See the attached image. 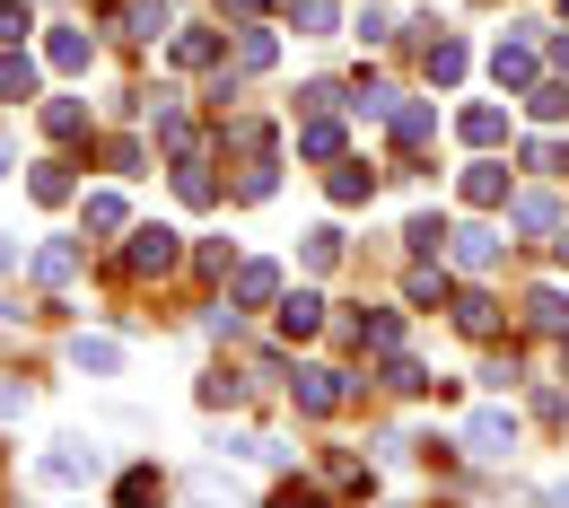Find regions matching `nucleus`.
Masks as SVG:
<instances>
[{
  "label": "nucleus",
  "mask_w": 569,
  "mask_h": 508,
  "mask_svg": "<svg viewBox=\"0 0 569 508\" xmlns=\"http://www.w3.org/2000/svg\"><path fill=\"white\" fill-rule=\"evenodd\" d=\"M36 474H44L53 491H88V482L106 474V447H97V438H79V430H62V438H44Z\"/></svg>",
  "instance_id": "f257e3e1"
},
{
  "label": "nucleus",
  "mask_w": 569,
  "mask_h": 508,
  "mask_svg": "<svg viewBox=\"0 0 569 508\" xmlns=\"http://www.w3.org/2000/svg\"><path fill=\"white\" fill-rule=\"evenodd\" d=\"M176 263H184V237H176V228H158V219H149V228L123 237V272H132V281H167Z\"/></svg>",
  "instance_id": "f03ea898"
},
{
  "label": "nucleus",
  "mask_w": 569,
  "mask_h": 508,
  "mask_svg": "<svg viewBox=\"0 0 569 508\" xmlns=\"http://www.w3.org/2000/svg\"><path fill=\"white\" fill-rule=\"evenodd\" d=\"M289 395H298V412H307V421H333V412H342V404H351V377H342V368H298V377H289Z\"/></svg>",
  "instance_id": "7ed1b4c3"
},
{
  "label": "nucleus",
  "mask_w": 569,
  "mask_h": 508,
  "mask_svg": "<svg viewBox=\"0 0 569 508\" xmlns=\"http://www.w3.org/2000/svg\"><path fill=\"white\" fill-rule=\"evenodd\" d=\"M465 456H482V465H499V456H517V412L508 404H482L473 421H465V438H456Z\"/></svg>",
  "instance_id": "20e7f679"
},
{
  "label": "nucleus",
  "mask_w": 569,
  "mask_h": 508,
  "mask_svg": "<svg viewBox=\"0 0 569 508\" xmlns=\"http://www.w3.org/2000/svg\"><path fill=\"white\" fill-rule=\"evenodd\" d=\"M508 219H517L526 237H561V228H569V202L552 193V185H535V193H508Z\"/></svg>",
  "instance_id": "39448f33"
},
{
  "label": "nucleus",
  "mask_w": 569,
  "mask_h": 508,
  "mask_svg": "<svg viewBox=\"0 0 569 508\" xmlns=\"http://www.w3.org/2000/svg\"><path fill=\"white\" fill-rule=\"evenodd\" d=\"M491 79L526 97V88L543 79V53H535V36H499V53H491Z\"/></svg>",
  "instance_id": "423d86ee"
},
{
  "label": "nucleus",
  "mask_w": 569,
  "mask_h": 508,
  "mask_svg": "<svg viewBox=\"0 0 569 508\" xmlns=\"http://www.w3.org/2000/svg\"><path fill=\"white\" fill-rule=\"evenodd\" d=\"M228 307L246 316V307H281V263H237L228 272Z\"/></svg>",
  "instance_id": "0eeeda50"
},
{
  "label": "nucleus",
  "mask_w": 569,
  "mask_h": 508,
  "mask_svg": "<svg viewBox=\"0 0 569 508\" xmlns=\"http://www.w3.org/2000/svg\"><path fill=\"white\" fill-rule=\"evenodd\" d=\"M176 193L202 211V202H219V176H211V158H202V141L193 149H176Z\"/></svg>",
  "instance_id": "6e6552de"
},
{
  "label": "nucleus",
  "mask_w": 569,
  "mask_h": 508,
  "mask_svg": "<svg viewBox=\"0 0 569 508\" xmlns=\"http://www.w3.org/2000/svg\"><path fill=\"white\" fill-rule=\"evenodd\" d=\"M465 202H473V211H499V202H508V167H499V158H473V167H465Z\"/></svg>",
  "instance_id": "1a4fd4ad"
},
{
  "label": "nucleus",
  "mask_w": 569,
  "mask_h": 508,
  "mask_svg": "<svg viewBox=\"0 0 569 508\" xmlns=\"http://www.w3.org/2000/svg\"><path fill=\"white\" fill-rule=\"evenodd\" d=\"M421 71L438 79V88H456V79L473 71V53H465V44H456V36H429V44H421Z\"/></svg>",
  "instance_id": "9d476101"
},
{
  "label": "nucleus",
  "mask_w": 569,
  "mask_h": 508,
  "mask_svg": "<svg viewBox=\"0 0 569 508\" xmlns=\"http://www.w3.org/2000/svg\"><path fill=\"white\" fill-rule=\"evenodd\" d=\"M447 255H456L465 272H491V263H499V228H456V237H447Z\"/></svg>",
  "instance_id": "9b49d317"
},
{
  "label": "nucleus",
  "mask_w": 569,
  "mask_h": 508,
  "mask_svg": "<svg viewBox=\"0 0 569 508\" xmlns=\"http://www.w3.org/2000/svg\"><path fill=\"white\" fill-rule=\"evenodd\" d=\"M316 325H325V298H316V290H281V333H289V342H307Z\"/></svg>",
  "instance_id": "f8f14e48"
},
{
  "label": "nucleus",
  "mask_w": 569,
  "mask_h": 508,
  "mask_svg": "<svg viewBox=\"0 0 569 508\" xmlns=\"http://www.w3.org/2000/svg\"><path fill=\"white\" fill-rule=\"evenodd\" d=\"M44 62H53V71H88V62H97V44H88L79 27H53V36H44Z\"/></svg>",
  "instance_id": "ddd939ff"
},
{
  "label": "nucleus",
  "mask_w": 569,
  "mask_h": 508,
  "mask_svg": "<svg viewBox=\"0 0 569 508\" xmlns=\"http://www.w3.org/2000/svg\"><path fill=\"white\" fill-rule=\"evenodd\" d=\"M298 149H307V158H325V167H333V158H342V123H333V114H307V123H298Z\"/></svg>",
  "instance_id": "4468645a"
},
{
  "label": "nucleus",
  "mask_w": 569,
  "mask_h": 508,
  "mask_svg": "<svg viewBox=\"0 0 569 508\" xmlns=\"http://www.w3.org/2000/svg\"><path fill=\"white\" fill-rule=\"evenodd\" d=\"M456 132H465L473 149H499V141H508V114H499V106H465V114H456Z\"/></svg>",
  "instance_id": "2eb2a0df"
},
{
  "label": "nucleus",
  "mask_w": 569,
  "mask_h": 508,
  "mask_svg": "<svg viewBox=\"0 0 569 508\" xmlns=\"http://www.w3.org/2000/svg\"><path fill=\"white\" fill-rule=\"evenodd\" d=\"M71 368H88V377H114V368H123V342H106V333H79V342H71Z\"/></svg>",
  "instance_id": "dca6fc26"
},
{
  "label": "nucleus",
  "mask_w": 569,
  "mask_h": 508,
  "mask_svg": "<svg viewBox=\"0 0 569 508\" xmlns=\"http://www.w3.org/2000/svg\"><path fill=\"white\" fill-rule=\"evenodd\" d=\"M71 272H79V246H71V237H53V246H36V281H44V290H62Z\"/></svg>",
  "instance_id": "f3484780"
},
{
  "label": "nucleus",
  "mask_w": 569,
  "mask_h": 508,
  "mask_svg": "<svg viewBox=\"0 0 569 508\" xmlns=\"http://www.w3.org/2000/svg\"><path fill=\"white\" fill-rule=\"evenodd\" d=\"M526 114H535V123H561V114H569V79L561 71L535 79V88H526Z\"/></svg>",
  "instance_id": "a211bd4d"
},
{
  "label": "nucleus",
  "mask_w": 569,
  "mask_h": 508,
  "mask_svg": "<svg viewBox=\"0 0 569 508\" xmlns=\"http://www.w3.org/2000/svg\"><path fill=\"white\" fill-rule=\"evenodd\" d=\"M368 193H377V176H368L359 158H333V202H342V211H359Z\"/></svg>",
  "instance_id": "6ab92c4d"
},
{
  "label": "nucleus",
  "mask_w": 569,
  "mask_h": 508,
  "mask_svg": "<svg viewBox=\"0 0 569 508\" xmlns=\"http://www.w3.org/2000/svg\"><path fill=\"white\" fill-rule=\"evenodd\" d=\"M456 325H465V333H473V342H491V333H499V298H482V290H465V298H456Z\"/></svg>",
  "instance_id": "aec40b11"
},
{
  "label": "nucleus",
  "mask_w": 569,
  "mask_h": 508,
  "mask_svg": "<svg viewBox=\"0 0 569 508\" xmlns=\"http://www.w3.org/2000/svg\"><path fill=\"white\" fill-rule=\"evenodd\" d=\"M272 53H281V44H272V27H263V18H246V36H237V71H272Z\"/></svg>",
  "instance_id": "412c9836"
},
{
  "label": "nucleus",
  "mask_w": 569,
  "mask_h": 508,
  "mask_svg": "<svg viewBox=\"0 0 569 508\" xmlns=\"http://www.w3.org/2000/svg\"><path fill=\"white\" fill-rule=\"evenodd\" d=\"M27 193H36L44 211H62V202H71V167H62V158H44V167L27 176Z\"/></svg>",
  "instance_id": "4be33fe9"
},
{
  "label": "nucleus",
  "mask_w": 569,
  "mask_h": 508,
  "mask_svg": "<svg viewBox=\"0 0 569 508\" xmlns=\"http://www.w3.org/2000/svg\"><path fill=\"white\" fill-rule=\"evenodd\" d=\"M359 342H368L377 360H386V351H403V316H395V307H377V316H359Z\"/></svg>",
  "instance_id": "5701e85b"
},
{
  "label": "nucleus",
  "mask_w": 569,
  "mask_h": 508,
  "mask_svg": "<svg viewBox=\"0 0 569 508\" xmlns=\"http://www.w3.org/2000/svg\"><path fill=\"white\" fill-rule=\"evenodd\" d=\"M438 377H429L421 360H403V351H386V395H429Z\"/></svg>",
  "instance_id": "b1692460"
},
{
  "label": "nucleus",
  "mask_w": 569,
  "mask_h": 508,
  "mask_svg": "<svg viewBox=\"0 0 569 508\" xmlns=\"http://www.w3.org/2000/svg\"><path fill=\"white\" fill-rule=\"evenodd\" d=\"M395 141L429 149V141H438V114H429V106H395Z\"/></svg>",
  "instance_id": "393cba45"
},
{
  "label": "nucleus",
  "mask_w": 569,
  "mask_h": 508,
  "mask_svg": "<svg viewBox=\"0 0 569 508\" xmlns=\"http://www.w3.org/2000/svg\"><path fill=\"white\" fill-rule=\"evenodd\" d=\"M447 237H456V228H447V219H438V211H421V219H412V228H403V246H412L421 263H429V255H447Z\"/></svg>",
  "instance_id": "a878e982"
},
{
  "label": "nucleus",
  "mask_w": 569,
  "mask_h": 508,
  "mask_svg": "<svg viewBox=\"0 0 569 508\" xmlns=\"http://www.w3.org/2000/svg\"><path fill=\"white\" fill-rule=\"evenodd\" d=\"M44 132H53V141H79V132H88V106H79V97H53V106H44Z\"/></svg>",
  "instance_id": "bb28decb"
},
{
  "label": "nucleus",
  "mask_w": 569,
  "mask_h": 508,
  "mask_svg": "<svg viewBox=\"0 0 569 508\" xmlns=\"http://www.w3.org/2000/svg\"><path fill=\"white\" fill-rule=\"evenodd\" d=\"M88 228H97V237H123V228H132L123 193H88Z\"/></svg>",
  "instance_id": "cd10ccee"
},
{
  "label": "nucleus",
  "mask_w": 569,
  "mask_h": 508,
  "mask_svg": "<svg viewBox=\"0 0 569 508\" xmlns=\"http://www.w3.org/2000/svg\"><path fill=\"white\" fill-rule=\"evenodd\" d=\"M193 395H202L211 412H228V404H246V377H237V368H211V377H202Z\"/></svg>",
  "instance_id": "c85d7f7f"
},
{
  "label": "nucleus",
  "mask_w": 569,
  "mask_h": 508,
  "mask_svg": "<svg viewBox=\"0 0 569 508\" xmlns=\"http://www.w3.org/2000/svg\"><path fill=\"white\" fill-rule=\"evenodd\" d=\"M298 255H307V272H333V263H342V228H307Z\"/></svg>",
  "instance_id": "c756f323"
},
{
  "label": "nucleus",
  "mask_w": 569,
  "mask_h": 508,
  "mask_svg": "<svg viewBox=\"0 0 569 508\" xmlns=\"http://www.w3.org/2000/svg\"><path fill=\"white\" fill-rule=\"evenodd\" d=\"M403 298H412V307H456V290H447V272H412V281H403Z\"/></svg>",
  "instance_id": "7c9ffc66"
},
{
  "label": "nucleus",
  "mask_w": 569,
  "mask_h": 508,
  "mask_svg": "<svg viewBox=\"0 0 569 508\" xmlns=\"http://www.w3.org/2000/svg\"><path fill=\"white\" fill-rule=\"evenodd\" d=\"M176 62H184V71L219 62V36H211V27H184V36H176Z\"/></svg>",
  "instance_id": "2f4dec72"
},
{
  "label": "nucleus",
  "mask_w": 569,
  "mask_h": 508,
  "mask_svg": "<svg viewBox=\"0 0 569 508\" xmlns=\"http://www.w3.org/2000/svg\"><path fill=\"white\" fill-rule=\"evenodd\" d=\"M167 27H176L167 0H132V9H123V36H167Z\"/></svg>",
  "instance_id": "473e14b6"
},
{
  "label": "nucleus",
  "mask_w": 569,
  "mask_h": 508,
  "mask_svg": "<svg viewBox=\"0 0 569 508\" xmlns=\"http://www.w3.org/2000/svg\"><path fill=\"white\" fill-rule=\"evenodd\" d=\"M158 491H167V482H158V465H132V474H123V482H114V500H123V508H141V500H158Z\"/></svg>",
  "instance_id": "72a5a7b5"
},
{
  "label": "nucleus",
  "mask_w": 569,
  "mask_h": 508,
  "mask_svg": "<svg viewBox=\"0 0 569 508\" xmlns=\"http://www.w3.org/2000/svg\"><path fill=\"white\" fill-rule=\"evenodd\" d=\"M526 316H535L543 333H569V298L561 290H535V298H526Z\"/></svg>",
  "instance_id": "f704fd0d"
},
{
  "label": "nucleus",
  "mask_w": 569,
  "mask_h": 508,
  "mask_svg": "<svg viewBox=\"0 0 569 508\" xmlns=\"http://www.w3.org/2000/svg\"><path fill=\"white\" fill-rule=\"evenodd\" d=\"M0 97H9V106H18V97H36V62H27V53H9V62H0Z\"/></svg>",
  "instance_id": "c9c22d12"
},
{
  "label": "nucleus",
  "mask_w": 569,
  "mask_h": 508,
  "mask_svg": "<svg viewBox=\"0 0 569 508\" xmlns=\"http://www.w3.org/2000/svg\"><path fill=\"white\" fill-rule=\"evenodd\" d=\"M228 149L254 167V158H272V132H263V123H228Z\"/></svg>",
  "instance_id": "e433bc0d"
},
{
  "label": "nucleus",
  "mask_w": 569,
  "mask_h": 508,
  "mask_svg": "<svg viewBox=\"0 0 569 508\" xmlns=\"http://www.w3.org/2000/svg\"><path fill=\"white\" fill-rule=\"evenodd\" d=\"M289 18H298V36H333V0H289Z\"/></svg>",
  "instance_id": "4c0bfd02"
},
{
  "label": "nucleus",
  "mask_w": 569,
  "mask_h": 508,
  "mask_svg": "<svg viewBox=\"0 0 569 508\" xmlns=\"http://www.w3.org/2000/svg\"><path fill=\"white\" fill-rule=\"evenodd\" d=\"M298 106H307V114H333V106H351V88H333V79H316V88H298Z\"/></svg>",
  "instance_id": "58836bf2"
},
{
  "label": "nucleus",
  "mask_w": 569,
  "mask_h": 508,
  "mask_svg": "<svg viewBox=\"0 0 569 508\" xmlns=\"http://www.w3.org/2000/svg\"><path fill=\"white\" fill-rule=\"evenodd\" d=\"M272 185H281V176H272V158H254V167H246V185H237V202H272Z\"/></svg>",
  "instance_id": "ea45409f"
},
{
  "label": "nucleus",
  "mask_w": 569,
  "mask_h": 508,
  "mask_svg": "<svg viewBox=\"0 0 569 508\" xmlns=\"http://www.w3.org/2000/svg\"><path fill=\"white\" fill-rule=\"evenodd\" d=\"M526 167H535V176H561L569 149H561V141H526Z\"/></svg>",
  "instance_id": "a19ab883"
},
{
  "label": "nucleus",
  "mask_w": 569,
  "mask_h": 508,
  "mask_svg": "<svg viewBox=\"0 0 569 508\" xmlns=\"http://www.w3.org/2000/svg\"><path fill=\"white\" fill-rule=\"evenodd\" d=\"M27 27H36V9H27V0H0V44H18Z\"/></svg>",
  "instance_id": "79ce46f5"
},
{
  "label": "nucleus",
  "mask_w": 569,
  "mask_h": 508,
  "mask_svg": "<svg viewBox=\"0 0 569 508\" xmlns=\"http://www.w3.org/2000/svg\"><path fill=\"white\" fill-rule=\"evenodd\" d=\"M141 158H149L141 141H106V167H114V176H141Z\"/></svg>",
  "instance_id": "37998d69"
},
{
  "label": "nucleus",
  "mask_w": 569,
  "mask_h": 508,
  "mask_svg": "<svg viewBox=\"0 0 569 508\" xmlns=\"http://www.w3.org/2000/svg\"><path fill=\"white\" fill-rule=\"evenodd\" d=\"M193 263H202V272H211V281H228V272H237V255H228V237H211V246H202V255H193Z\"/></svg>",
  "instance_id": "c03bdc74"
},
{
  "label": "nucleus",
  "mask_w": 569,
  "mask_h": 508,
  "mask_svg": "<svg viewBox=\"0 0 569 508\" xmlns=\"http://www.w3.org/2000/svg\"><path fill=\"white\" fill-rule=\"evenodd\" d=\"M359 36H368V44H386V36H395V18H386L377 0H359Z\"/></svg>",
  "instance_id": "a18cd8bd"
},
{
  "label": "nucleus",
  "mask_w": 569,
  "mask_h": 508,
  "mask_svg": "<svg viewBox=\"0 0 569 508\" xmlns=\"http://www.w3.org/2000/svg\"><path fill=\"white\" fill-rule=\"evenodd\" d=\"M27 412V386H0V421H18Z\"/></svg>",
  "instance_id": "49530a36"
},
{
  "label": "nucleus",
  "mask_w": 569,
  "mask_h": 508,
  "mask_svg": "<svg viewBox=\"0 0 569 508\" xmlns=\"http://www.w3.org/2000/svg\"><path fill=\"white\" fill-rule=\"evenodd\" d=\"M543 62H552V71L569 79V36H552V53H543Z\"/></svg>",
  "instance_id": "de8ad7c7"
},
{
  "label": "nucleus",
  "mask_w": 569,
  "mask_h": 508,
  "mask_svg": "<svg viewBox=\"0 0 569 508\" xmlns=\"http://www.w3.org/2000/svg\"><path fill=\"white\" fill-rule=\"evenodd\" d=\"M219 9H228V18H263V0H219Z\"/></svg>",
  "instance_id": "09e8293b"
},
{
  "label": "nucleus",
  "mask_w": 569,
  "mask_h": 508,
  "mask_svg": "<svg viewBox=\"0 0 569 508\" xmlns=\"http://www.w3.org/2000/svg\"><path fill=\"white\" fill-rule=\"evenodd\" d=\"M552 255H561V272H569V228H561V237H552Z\"/></svg>",
  "instance_id": "8fccbe9b"
},
{
  "label": "nucleus",
  "mask_w": 569,
  "mask_h": 508,
  "mask_svg": "<svg viewBox=\"0 0 569 508\" xmlns=\"http://www.w3.org/2000/svg\"><path fill=\"white\" fill-rule=\"evenodd\" d=\"M561 18H569V0H561Z\"/></svg>",
  "instance_id": "3c124183"
},
{
  "label": "nucleus",
  "mask_w": 569,
  "mask_h": 508,
  "mask_svg": "<svg viewBox=\"0 0 569 508\" xmlns=\"http://www.w3.org/2000/svg\"><path fill=\"white\" fill-rule=\"evenodd\" d=\"M0 167H9V158H0Z\"/></svg>",
  "instance_id": "603ef678"
}]
</instances>
